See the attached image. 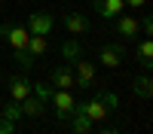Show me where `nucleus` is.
Returning <instances> with one entry per match:
<instances>
[{
	"label": "nucleus",
	"mask_w": 153,
	"mask_h": 134,
	"mask_svg": "<svg viewBox=\"0 0 153 134\" xmlns=\"http://www.w3.org/2000/svg\"><path fill=\"white\" fill-rule=\"evenodd\" d=\"M0 37L16 49H25L28 46V40H31V34H28V28H22V24H0Z\"/></svg>",
	"instance_id": "f257e3e1"
},
{
	"label": "nucleus",
	"mask_w": 153,
	"mask_h": 134,
	"mask_svg": "<svg viewBox=\"0 0 153 134\" xmlns=\"http://www.w3.org/2000/svg\"><path fill=\"white\" fill-rule=\"evenodd\" d=\"M49 104H55V116H58V119H68V116L74 113V107H76L74 94H71V92H65V89H58V92L49 94Z\"/></svg>",
	"instance_id": "f03ea898"
},
{
	"label": "nucleus",
	"mask_w": 153,
	"mask_h": 134,
	"mask_svg": "<svg viewBox=\"0 0 153 134\" xmlns=\"http://www.w3.org/2000/svg\"><path fill=\"white\" fill-rule=\"evenodd\" d=\"M76 107H80L83 113H86V119L92 122V125L104 122V119H107V113H110V110L104 107V101H101V97H92V101H83V104H76Z\"/></svg>",
	"instance_id": "7ed1b4c3"
},
{
	"label": "nucleus",
	"mask_w": 153,
	"mask_h": 134,
	"mask_svg": "<svg viewBox=\"0 0 153 134\" xmlns=\"http://www.w3.org/2000/svg\"><path fill=\"white\" fill-rule=\"evenodd\" d=\"M52 24H55V18L49 15V12H31V15H28V34L46 37L49 31H52Z\"/></svg>",
	"instance_id": "20e7f679"
},
{
	"label": "nucleus",
	"mask_w": 153,
	"mask_h": 134,
	"mask_svg": "<svg viewBox=\"0 0 153 134\" xmlns=\"http://www.w3.org/2000/svg\"><path fill=\"white\" fill-rule=\"evenodd\" d=\"M74 82L80 85V89H86V85H92V82H95V67L89 64V61L76 58V61H74Z\"/></svg>",
	"instance_id": "39448f33"
},
{
	"label": "nucleus",
	"mask_w": 153,
	"mask_h": 134,
	"mask_svg": "<svg viewBox=\"0 0 153 134\" xmlns=\"http://www.w3.org/2000/svg\"><path fill=\"white\" fill-rule=\"evenodd\" d=\"M92 6H95V12L101 18H117V15H123V9H126V3L123 0H92Z\"/></svg>",
	"instance_id": "423d86ee"
},
{
	"label": "nucleus",
	"mask_w": 153,
	"mask_h": 134,
	"mask_svg": "<svg viewBox=\"0 0 153 134\" xmlns=\"http://www.w3.org/2000/svg\"><path fill=\"white\" fill-rule=\"evenodd\" d=\"M123 55H126V49L120 46V43H110V46H101V64L104 67H120L123 64Z\"/></svg>",
	"instance_id": "0eeeda50"
},
{
	"label": "nucleus",
	"mask_w": 153,
	"mask_h": 134,
	"mask_svg": "<svg viewBox=\"0 0 153 134\" xmlns=\"http://www.w3.org/2000/svg\"><path fill=\"white\" fill-rule=\"evenodd\" d=\"M65 28H68L74 37H83L89 28H92V24H89V18L80 15V12H68V15H65Z\"/></svg>",
	"instance_id": "6e6552de"
},
{
	"label": "nucleus",
	"mask_w": 153,
	"mask_h": 134,
	"mask_svg": "<svg viewBox=\"0 0 153 134\" xmlns=\"http://www.w3.org/2000/svg\"><path fill=\"white\" fill-rule=\"evenodd\" d=\"M9 94H12V101H25V97L31 94V79L28 76H12L9 79Z\"/></svg>",
	"instance_id": "1a4fd4ad"
},
{
	"label": "nucleus",
	"mask_w": 153,
	"mask_h": 134,
	"mask_svg": "<svg viewBox=\"0 0 153 134\" xmlns=\"http://www.w3.org/2000/svg\"><path fill=\"white\" fill-rule=\"evenodd\" d=\"M52 85L55 89H65V92H71L74 89V73H71V67H58V70H52Z\"/></svg>",
	"instance_id": "9d476101"
},
{
	"label": "nucleus",
	"mask_w": 153,
	"mask_h": 134,
	"mask_svg": "<svg viewBox=\"0 0 153 134\" xmlns=\"http://www.w3.org/2000/svg\"><path fill=\"white\" fill-rule=\"evenodd\" d=\"M117 31H120V37H135L141 31V24H138L135 15H117Z\"/></svg>",
	"instance_id": "9b49d317"
},
{
	"label": "nucleus",
	"mask_w": 153,
	"mask_h": 134,
	"mask_svg": "<svg viewBox=\"0 0 153 134\" xmlns=\"http://www.w3.org/2000/svg\"><path fill=\"white\" fill-rule=\"evenodd\" d=\"M19 107H22V116H43V110H46V104H43L37 94H34V97L28 94L25 101H19Z\"/></svg>",
	"instance_id": "f8f14e48"
},
{
	"label": "nucleus",
	"mask_w": 153,
	"mask_h": 134,
	"mask_svg": "<svg viewBox=\"0 0 153 134\" xmlns=\"http://www.w3.org/2000/svg\"><path fill=\"white\" fill-rule=\"evenodd\" d=\"M71 116H74V134H92V122L86 119V113H83L80 107H74Z\"/></svg>",
	"instance_id": "ddd939ff"
},
{
	"label": "nucleus",
	"mask_w": 153,
	"mask_h": 134,
	"mask_svg": "<svg viewBox=\"0 0 153 134\" xmlns=\"http://www.w3.org/2000/svg\"><path fill=\"white\" fill-rule=\"evenodd\" d=\"M135 94H138V97H144V101L153 94V82H150V76H147V73L135 79Z\"/></svg>",
	"instance_id": "4468645a"
},
{
	"label": "nucleus",
	"mask_w": 153,
	"mask_h": 134,
	"mask_svg": "<svg viewBox=\"0 0 153 134\" xmlns=\"http://www.w3.org/2000/svg\"><path fill=\"white\" fill-rule=\"evenodd\" d=\"M138 58H141V64L150 70V64H153V43H150V37H147L141 46H138Z\"/></svg>",
	"instance_id": "2eb2a0df"
},
{
	"label": "nucleus",
	"mask_w": 153,
	"mask_h": 134,
	"mask_svg": "<svg viewBox=\"0 0 153 134\" xmlns=\"http://www.w3.org/2000/svg\"><path fill=\"white\" fill-rule=\"evenodd\" d=\"M25 49H28L31 55H43V52H46V37L31 34V40H28V46H25Z\"/></svg>",
	"instance_id": "dca6fc26"
},
{
	"label": "nucleus",
	"mask_w": 153,
	"mask_h": 134,
	"mask_svg": "<svg viewBox=\"0 0 153 134\" xmlns=\"http://www.w3.org/2000/svg\"><path fill=\"white\" fill-rule=\"evenodd\" d=\"M61 58H65L68 64H74V61L80 58V43H76V40H71V43H65V46H61Z\"/></svg>",
	"instance_id": "f3484780"
},
{
	"label": "nucleus",
	"mask_w": 153,
	"mask_h": 134,
	"mask_svg": "<svg viewBox=\"0 0 153 134\" xmlns=\"http://www.w3.org/2000/svg\"><path fill=\"white\" fill-rule=\"evenodd\" d=\"M31 94H37L43 104H49V94H52V89H49V85H43V82H31Z\"/></svg>",
	"instance_id": "a211bd4d"
},
{
	"label": "nucleus",
	"mask_w": 153,
	"mask_h": 134,
	"mask_svg": "<svg viewBox=\"0 0 153 134\" xmlns=\"http://www.w3.org/2000/svg\"><path fill=\"white\" fill-rule=\"evenodd\" d=\"M16 61L22 64V70H28V67L34 64V55L28 52V49H19V52H16Z\"/></svg>",
	"instance_id": "6ab92c4d"
},
{
	"label": "nucleus",
	"mask_w": 153,
	"mask_h": 134,
	"mask_svg": "<svg viewBox=\"0 0 153 134\" xmlns=\"http://www.w3.org/2000/svg\"><path fill=\"white\" fill-rule=\"evenodd\" d=\"M98 97H101V101H104V107L110 110V113H113V110H117V107H120V97H117V94H113V92H101Z\"/></svg>",
	"instance_id": "aec40b11"
},
{
	"label": "nucleus",
	"mask_w": 153,
	"mask_h": 134,
	"mask_svg": "<svg viewBox=\"0 0 153 134\" xmlns=\"http://www.w3.org/2000/svg\"><path fill=\"white\" fill-rule=\"evenodd\" d=\"M3 119H6V122H16V119H22V107H19V104H9V107L3 110Z\"/></svg>",
	"instance_id": "412c9836"
},
{
	"label": "nucleus",
	"mask_w": 153,
	"mask_h": 134,
	"mask_svg": "<svg viewBox=\"0 0 153 134\" xmlns=\"http://www.w3.org/2000/svg\"><path fill=\"white\" fill-rule=\"evenodd\" d=\"M138 24H141V34H147V37L153 34V18L150 15H144V21H138Z\"/></svg>",
	"instance_id": "4be33fe9"
},
{
	"label": "nucleus",
	"mask_w": 153,
	"mask_h": 134,
	"mask_svg": "<svg viewBox=\"0 0 153 134\" xmlns=\"http://www.w3.org/2000/svg\"><path fill=\"white\" fill-rule=\"evenodd\" d=\"M0 134H16V125L6 122V119H0Z\"/></svg>",
	"instance_id": "5701e85b"
},
{
	"label": "nucleus",
	"mask_w": 153,
	"mask_h": 134,
	"mask_svg": "<svg viewBox=\"0 0 153 134\" xmlns=\"http://www.w3.org/2000/svg\"><path fill=\"white\" fill-rule=\"evenodd\" d=\"M123 3H126V6H135V9H138V6H147V0H123Z\"/></svg>",
	"instance_id": "b1692460"
},
{
	"label": "nucleus",
	"mask_w": 153,
	"mask_h": 134,
	"mask_svg": "<svg viewBox=\"0 0 153 134\" xmlns=\"http://www.w3.org/2000/svg\"><path fill=\"white\" fill-rule=\"evenodd\" d=\"M98 134H120L117 128H104V131H98Z\"/></svg>",
	"instance_id": "393cba45"
}]
</instances>
